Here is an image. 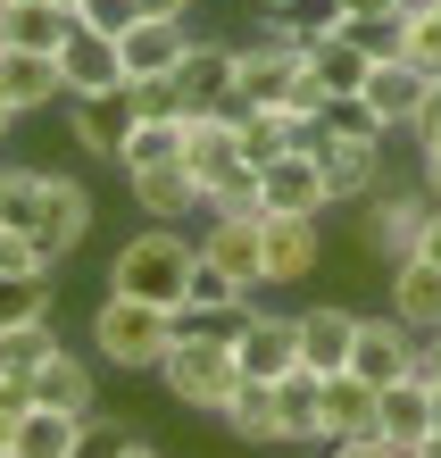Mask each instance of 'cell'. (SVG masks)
<instances>
[{"instance_id":"6da1fadb","label":"cell","mask_w":441,"mask_h":458,"mask_svg":"<svg viewBox=\"0 0 441 458\" xmlns=\"http://www.w3.org/2000/svg\"><path fill=\"white\" fill-rule=\"evenodd\" d=\"M175 350V309L158 301H125V292H108L92 309V359L100 367H125V375H158Z\"/></svg>"},{"instance_id":"7a4b0ae2","label":"cell","mask_w":441,"mask_h":458,"mask_svg":"<svg viewBox=\"0 0 441 458\" xmlns=\"http://www.w3.org/2000/svg\"><path fill=\"white\" fill-rule=\"evenodd\" d=\"M191 259H200V242L175 233V225H150V233H125V250L108 259V292H125V301H158L175 309L183 284H191Z\"/></svg>"},{"instance_id":"3957f363","label":"cell","mask_w":441,"mask_h":458,"mask_svg":"<svg viewBox=\"0 0 441 458\" xmlns=\"http://www.w3.org/2000/svg\"><path fill=\"white\" fill-rule=\"evenodd\" d=\"M309 84V42L300 34H259L233 42V109H292V92Z\"/></svg>"},{"instance_id":"277c9868","label":"cell","mask_w":441,"mask_h":458,"mask_svg":"<svg viewBox=\"0 0 441 458\" xmlns=\"http://www.w3.org/2000/svg\"><path fill=\"white\" fill-rule=\"evenodd\" d=\"M158 384H167L191 417H216L242 392V359H233V342H175L167 367H158Z\"/></svg>"},{"instance_id":"5b68a950","label":"cell","mask_w":441,"mask_h":458,"mask_svg":"<svg viewBox=\"0 0 441 458\" xmlns=\"http://www.w3.org/2000/svg\"><path fill=\"white\" fill-rule=\"evenodd\" d=\"M367 217H358V250H367L383 276H392L400 259H417V242H425V217H433V200H425V183L417 192H375V200H358Z\"/></svg>"},{"instance_id":"8992f818","label":"cell","mask_w":441,"mask_h":458,"mask_svg":"<svg viewBox=\"0 0 441 458\" xmlns=\"http://www.w3.org/2000/svg\"><path fill=\"white\" fill-rule=\"evenodd\" d=\"M334 192H325V158L317 142H300L284 158H267L259 167V217H325Z\"/></svg>"},{"instance_id":"52a82bcc","label":"cell","mask_w":441,"mask_h":458,"mask_svg":"<svg viewBox=\"0 0 441 458\" xmlns=\"http://www.w3.org/2000/svg\"><path fill=\"white\" fill-rule=\"evenodd\" d=\"M200 259H216L242 292H267V217L259 208H208Z\"/></svg>"},{"instance_id":"ba28073f","label":"cell","mask_w":441,"mask_h":458,"mask_svg":"<svg viewBox=\"0 0 441 458\" xmlns=\"http://www.w3.org/2000/svg\"><path fill=\"white\" fill-rule=\"evenodd\" d=\"M183 167L200 175V200H208V183H225L233 167H250V150H242V117L233 109H183Z\"/></svg>"},{"instance_id":"9c48e42d","label":"cell","mask_w":441,"mask_h":458,"mask_svg":"<svg viewBox=\"0 0 441 458\" xmlns=\"http://www.w3.org/2000/svg\"><path fill=\"white\" fill-rule=\"evenodd\" d=\"M383 142H392V133H317V158H325V192H334V208L383 192Z\"/></svg>"},{"instance_id":"30bf717a","label":"cell","mask_w":441,"mask_h":458,"mask_svg":"<svg viewBox=\"0 0 441 458\" xmlns=\"http://www.w3.org/2000/svg\"><path fill=\"white\" fill-rule=\"evenodd\" d=\"M191 50V17H133L117 34V59H125V84H167Z\"/></svg>"},{"instance_id":"8fae6325","label":"cell","mask_w":441,"mask_h":458,"mask_svg":"<svg viewBox=\"0 0 441 458\" xmlns=\"http://www.w3.org/2000/svg\"><path fill=\"white\" fill-rule=\"evenodd\" d=\"M233 359L250 384H284L300 367V317H275V309H250V326L233 334Z\"/></svg>"},{"instance_id":"7c38bea8","label":"cell","mask_w":441,"mask_h":458,"mask_svg":"<svg viewBox=\"0 0 441 458\" xmlns=\"http://www.w3.org/2000/svg\"><path fill=\"white\" fill-rule=\"evenodd\" d=\"M417 342L425 334H408L392 309L383 317H358V350H350V375H367V384H400V375H417Z\"/></svg>"},{"instance_id":"4fadbf2b","label":"cell","mask_w":441,"mask_h":458,"mask_svg":"<svg viewBox=\"0 0 441 458\" xmlns=\"http://www.w3.org/2000/svg\"><path fill=\"white\" fill-rule=\"evenodd\" d=\"M25 384H34V409H67V417H92L100 409V359H75L67 342L50 350Z\"/></svg>"},{"instance_id":"5bb4252c","label":"cell","mask_w":441,"mask_h":458,"mask_svg":"<svg viewBox=\"0 0 441 458\" xmlns=\"http://www.w3.org/2000/svg\"><path fill=\"white\" fill-rule=\"evenodd\" d=\"M84 233H92V192L75 175H50L42 167V217H34V242L50 259H67V250H84Z\"/></svg>"},{"instance_id":"9a60e30c","label":"cell","mask_w":441,"mask_h":458,"mask_svg":"<svg viewBox=\"0 0 441 458\" xmlns=\"http://www.w3.org/2000/svg\"><path fill=\"white\" fill-rule=\"evenodd\" d=\"M433 425H441V392L425 384V375H400V384H383V392H375V434H383V442L417 450Z\"/></svg>"},{"instance_id":"2e32d148","label":"cell","mask_w":441,"mask_h":458,"mask_svg":"<svg viewBox=\"0 0 441 458\" xmlns=\"http://www.w3.org/2000/svg\"><path fill=\"white\" fill-rule=\"evenodd\" d=\"M133 117H142L133 84H117V92H92V100H67V125H75V142H84L92 158H108V167H117V150H125Z\"/></svg>"},{"instance_id":"e0dca14e","label":"cell","mask_w":441,"mask_h":458,"mask_svg":"<svg viewBox=\"0 0 441 458\" xmlns=\"http://www.w3.org/2000/svg\"><path fill=\"white\" fill-rule=\"evenodd\" d=\"M350 350H358V309H350V301L300 309V367H309V375H342Z\"/></svg>"},{"instance_id":"ac0fdd59","label":"cell","mask_w":441,"mask_h":458,"mask_svg":"<svg viewBox=\"0 0 441 458\" xmlns=\"http://www.w3.org/2000/svg\"><path fill=\"white\" fill-rule=\"evenodd\" d=\"M59 84L67 100H92V92H117L125 84V59H117V34H92V25H75L67 50H59Z\"/></svg>"},{"instance_id":"d6986e66","label":"cell","mask_w":441,"mask_h":458,"mask_svg":"<svg viewBox=\"0 0 441 458\" xmlns=\"http://www.w3.org/2000/svg\"><path fill=\"white\" fill-rule=\"evenodd\" d=\"M125 192H133V208H142L150 225H183L191 208H208V200H200V175H191L183 158H167V167H133Z\"/></svg>"},{"instance_id":"ffe728a7","label":"cell","mask_w":441,"mask_h":458,"mask_svg":"<svg viewBox=\"0 0 441 458\" xmlns=\"http://www.w3.org/2000/svg\"><path fill=\"white\" fill-rule=\"evenodd\" d=\"M67 84H59V59H42V50H9L0 42V109L9 117H34V109H59Z\"/></svg>"},{"instance_id":"44dd1931","label":"cell","mask_w":441,"mask_h":458,"mask_svg":"<svg viewBox=\"0 0 441 458\" xmlns=\"http://www.w3.org/2000/svg\"><path fill=\"white\" fill-rule=\"evenodd\" d=\"M167 84H175L183 109H233V42H200L191 34L183 67L167 75Z\"/></svg>"},{"instance_id":"7402d4cb","label":"cell","mask_w":441,"mask_h":458,"mask_svg":"<svg viewBox=\"0 0 441 458\" xmlns=\"http://www.w3.org/2000/svg\"><path fill=\"white\" fill-rule=\"evenodd\" d=\"M417 100H425V75L408 67V59H375V67H367V84H358V109H367L383 133H408Z\"/></svg>"},{"instance_id":"603a6c76","label":"cell","mask_w":441,"mask_h":458,"mask_svg":"<svg viewBox=\"0 0 441 458\" xmlns=\"http://www.w3.org/2000/svg\"><path fill=\"white\" fill-rule=\"evenodd\" d=\"M325 267V217H267V284H309Z\"/></svg>"},{"instance_id":"cb8c5ba5","label":"cell","mask_w":441,"mask_h":458,"mask_svg":"<svg viewBox=\"0 0 441 458\" xmlns=\"http://www.w3.org/2000/svg\"><path fill=\"white\" fill-rule=\"evenodd\" d=\"M67 34H75V9H59V0H0V42H9V50L59 59Z\"/></svg>"},{"instance_id":"d4e9b609","label":"cell","mask_w":441,"mask_h":458,"mask_svg":"<svg viewBox=\"0 0 441 458\" xmlns=\"http://www.w3.org/2000/svg\"><path fill=\"white\" fill-rule=\"evenodd\" d=\"M392 317L408 334H441V267L433 259H400L392 267Z\"/></svg>"},{"instance_id":"484cf974","label":"cell","mask_w":441,"mask_h":458,"mask_svg":"<svg viewBox=\"0 0 441 458\" xmlns=\"http://www.w3.org/2000/svg\"><path fill=\"white\" fill-rule=\"evenodd\" d=\"M367 50H358L350 34H342V25H334V34H317L309 42V75H317V92L325 100H358V84H367Z\"/></svg>"},{"instance_id":"4316f807","label":"cell","mask_w":441,"mask_h":458,"mask_svg":"<svg viewBox=\"0 0 441 458\" xmlns=\"http://www.w3.org/2000/svg\"><path fill=\"white\" fill-rule=\"evenodd\" d=\"M242 117V150H250V167H267V158H284L300 142H317V125L300 109H233Z\"/></svg>"},{"instance_id":"83f0119b","label":"cell","mask_w":441,"mask_h":458,"mask_svg":"<svg viewBox=\"0 0 441 458\" xmlns=\"http://www.w3.org/2000/svg\"><path fill=\"white\" fill-rule=\"evenodd\" d=\"M358 434H375V384L367 375H325V442H358Z\"/></svg>"},{"instance_id":"f1b7e54d","label":"cell","mask_w":441,"mask_h":458,"mask_svg":"<svg viewBox=\"0 0 441 458\" xmlns=\"http://www.w3.org/2000/svg\"><path fill=\"white\" fill-rule=\"evenodd\" d=\"M275 417H284V442H325V375L292 367L275 384Z\"/></svg>"},{"instance_id":"f546056e","label":"cell","mask_w":441,"mask_h":458,"mask_svg":"<svg viewBox=\"0 0 441 458\" xmlns=\"http://www.w3.org/2000/svg\"><path fill=\"white\" fill-rule=\"evenodd\" d=\"M9 458H84V417H67V409H25Z\"/></svg>"},{"instance_id":"4dcf8cb0","label":"cell","mask_w":441,"mask_h":458,"mask_svg":"<svg viewBox=\"0 0 441 458\" xmlns=\"http://www.w3.org/2000/svg\"><path fill=\"white\" fill-rule=\"evenodd\" d=\"M216 425H225L233 442H284V417H275V384H250V375H242V392L216 409Z\"/></svg>"},{"instance_id":"1f68e13d","label":"cell","mask_w":441,"mask_h":458,"mask_svg":"<svg viewBox=\"0 0 441 458\" xmlns=\"http://www.w3.org/2000/svg\"><path fill=\"white\" fill-rule=\"evenodd\" d=\"M167 158H183V117H133L125 150H117V175H133V167H167Z\"/></svg>"},{"instance_id":"d6a6232c","label":"cell","mask_w":441,"mask_h":458,"mask_svg":"<svg viewBox=\"0 0 441 458\" xmlns=\"http://www.w3.org/2000/svg\"><path fill=\"white\" fill-rule=\"evenodd\" d=\"M50 350H59V326H50V317H25V326H0V375H34Z\"/></svg>"},{"instance_id":"836d02e7","label":"cell","mask_w":441,"mask_h":458,"mask_svg":"<svg viewBox=\"0 0 441 458\" xmlns=\"http://www.w3.org/2000/svg\"><path fill=\"white\" fill-rule=\"evenodd\" d=\"M0 276H9V284H50V276H59V259H50L34 233L0 225Z\"/></svg>"},{"instance_id":"e575fe53","label":"cell","mask_w":441,"mask_h":458,"mask_svg":"<svg viewBox=\"0 0 441 458\" xmlns=\"http://www.w3.org/2000/svg\"><path fill=\"white\" fill-rule=\"evenodd\" d=\"M34 217H42V167H0V225L34 233Z\"/></svg>"},{"instance_id":"d590c367","label":"cell","mask_w":441,"mask_h":458,"mask_svg":"<svg viewBox=\"0 0 441 458\" xmlns=\"http://www.w3.org/2000/svg\"><path fill=\"white\" fill-rule=\"evenodd\" d=\"M342 34L367 50V59H400V50H408V9H383V17H342Z\"/></svg>"},{"instance_id":"8d00e7d4","label":"cell","mask_w":441,"mask_h":458,"mask_svg":"<svg viewBox=\"0 0 441 458\" xmlns=\"http://www.w3.org/2000/svg\"><path fill=\"white\" fill-rule=\"evenodd\" d=\"M400 59L417 67L425 84L441 75V0H417V9H408V50H400Z\"/></svg>"},{"instance_id":"74e56055","label":"cell","mask_w":441,"mask_h":458,"mask_svg":"<svg viewBox=\"0 0 441 458\" xmlns=\"http://www.w3.org/2000/svg\"><path fill=\"white\" fill-rule=\"evenodd\" d=\"M242 326H250V301H233V309H175V342H233Z\"/></svg>"},{"instance_id":"f35d334b","label":"cell","mask_w":441,"mask_h":458,"mask_svg":"<svg viewBox=\"0 0 441 458\" xmlns=\"http://www.w3.org/2000/svg\"><path fill=\"white\" fill-rule=\"evenodd\" d=\"M233 301H250V292H242L216 259H191V284H183V301H175V309H233Z\"/></svg>"},{"instance_id":"ab89813d","label":"cell","mask_w":441,"mask_h":458,"mask_svg":"<svg viewBox=\"0 0 441 458\" xmlns=\"http://www.w3.org/2000/svg\"><path fill=\"white\" fill-rule=\"evenodd\" d=\"M342 17H350L342 0H292V9L275 17V25H284V34H300V42H317V34H334Z\"/></svg>"},{"instance_id":"60d3db41","label":"cell","mask_w":441,"mask_h":458,"mask_svg":"<svg viewBox=\"0 0 441 458\" xmlns=\"http://www.w3.org/2000/svg\"><path fill=\"white\" fill-rule=\"evenodd\" d=\"M25 317H50V284H9L0 276V326H25Z\"/></svg>"},{"instance_id":"b9f144b4","label":"cell","mask_w":441,"mask_h":458,"mask_svg":"<svg viewBox=\"0 0 441 458\" xmlns=\"http://www.w3.org/2000/svg\"><path fill=\"white\" fill-rule=\"evenodd\" d=\"M133 17H142V0H84L75 9V25H92V34H125Z\"/></svg>"},{"instance_id":"7bdbcfd3","label":"cell","mask_w":441,"mask_h":458,"mask_svg":"<svg viewBox=\"0 0 441 458\" xmlns=\"http://www.w3.org/2000/svg\"><path fill=\"white\" fill-rule=\"evenodd\" d=\"M25 409H34V384H17V375H0V450L17 442V425H25Z\"/></svg>"},{"instance_id":"ee69618b","label":"cell","mask_w":441,"mask_h":458,"mask_svg":"<svg viewBox=\"0 0 441 458\" xmlns=\"http://www.w3.org/2000/svg\"><path fill=\"white\" fill-rule=\"evenodd\" d=\"M408 133H417V150H433V142H441V75L425 84V100H417V117H408Z\"/></svg>"},{"instance_id":"f6af8a7d","label":"cell","mask_w":441,"mask_h":458,"mask_svg":"<svg viewBox=\"0 0 441 458\" xmlns=\"http://www.w3.org/2000/svg\"><path fill=\"white\" fill-rule=\"evenodd\" d=\"M325 458H408V450L383 442V434H358V442H325Z\"/></svg>"},{"instance_id":"bcb514c9","label":"cell","mask_w":441,"mask_h":458,"mask_svg":"<svg viewBox=\"0 0 441 458\" xmlns=\"http://www.w3.org/2000/svg\"><path fill=\"white\" fill-rule=\"evenodd\" d=\"M417 259H433V267H441V208L425 217V242H417Z\"/></svg>"},{"instance_id":"7dc6e473","label":"cell","mask_w":441,"mask_h":458,"mask_svg":"<svg viewBox=\"0 0 441 458\" xmlns=\"http://www.w3.org/2000/svg\"><path fill=\"white\" fill-rule=\"evenodd\" d=\"M425 200H433V208H441V142H433V150H425Z\"/></svg>"},{"instance_id":"c3c4849f","label":"cell","mask_w":441,"mask_h":458,"mask_svg":"<svg viewBox=\"0 0 441 458\" xmlns=\"http://www.w3.org/2000/svg\"><path fill=\"white\" fill-rule=\"evenodd\" d=\"M200 0H142V17H191Z\"/></svg>"},{"instance_id":"681fc988","label":"cell","mask_w":441,"mask_h":458,"mask_svg":"<svg viewBox=\"0 0 441 458\" xmlns=\"http://www.w3.org/2000/svg\"><path fill=\"white\" fill-rule=\"evenodd\" d=\"M117 458H167V450H150V442H142V434H133V442H125V450H117Z\"/></svg>"},{"instance_id":"f907efd6","label":"cell","mask_w":441,"mask_h":458,"mask_svg":"<svg viewBox=\"0 0 441 458\" xmlns=\"http://www.w3.org/2000/svg\"><path fill=\"white\" fill-rule=\"evenodd\" d=\"M417 458H441V425H433V434H425V442H417Z\"/></svg>"},{"instance_id":"816d5d0a","label":"cell","mask_w":441,"mask_h":458,"mask_svg":"<svg viewBox=\"0 0 441 458\" xmlns=\"http://www.w3.org/2000/svg\"><path fill=\"white\" fill-rule=\"evenodd\" d=\"M250 9H267V17H284V9H292V0H250Z\"/></svg>"},{"instance_id":"f5cc1de1","label":"cell","mask_w":441,"mask_h":458,"mask_svg":"<svg viewBox=\"0 0 441 458\" xmlns=\"http://www.w3.org/2000/svg\"><path fill=\"white\" fill-rule=\"evenodd\" d=\"M9 125H17V117H9V109H0V142H9Z\"/></svg>"},{"instance_id":"db71d44e","label":"cell","mask_w":441,"mask_h":458,"mask_svg":"<svg viewBox=\"0 0 441 458\" xmlns=\"http://www.w3.org/2000/svg\"><path fill=\"white\" fill-rule=\"evenodd\" d=\"M59 9H84V0H59Z\"/></svg>"},{"instance_id":"11a10c76","label":"cell","mask_w":441,"mask_h":458,"mask_svg":"<svg viewBox=\"0 0 441 458\" xmlns=\"http://www.w3.org/2000/svg\"><path fill=\"white\" fill-rule=\"evenodd\" d=\"M408 458H417V450H408Z\"/></svg>"}]
</instances>
